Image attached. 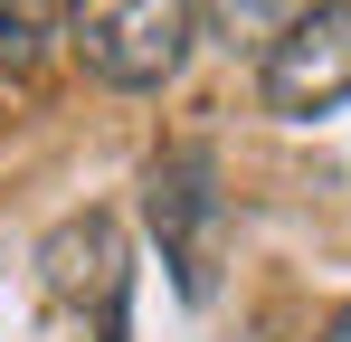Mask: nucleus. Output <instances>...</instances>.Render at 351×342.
<instances>
[{"label": "nucleus", "mask_w": 351, "mask_h": 342, "mask_svg": "<svg viewBox=\"0 0 351 342\" xmlns=\"http://www.w3.org/2000/svg\"><path fill=\"white\" fill-rule=\"evenodd\" d=\"M199 29V0H66V48L86 57V76H105L123 95L171 86Z\"/></svg>", "instance_id": "nucleus-1"}, {"label": "nucleus", "mask_w": 351, "mask_h": 342, "mask_svg": "<svg viewBox=\"0 0 351 342\" xmlns=\"http://www.w3.org/2000/svg\"><path fill=\"white\" fill-rule=\"evenodd\" d=\"M256 86H266V105L294 114V124L351 105V0H313V10H294V29L256 57Z\"/></svg>", "instance_id": "nucleus-2"}, {"label": "nucleus", "mask_w": 351, "mask_h": 342, "mask_svg": "<svg viewBox=\"0 0 351 342\" xmlns=\"http://www.w3.org/2000/svg\"><path fill=\"white\" fill-rule=\"evenodd\" d=\"M219 219V190H209V162L199 152H171V162H152V228H162V257L180 266V285L199 295L209 285V247H199V228Z\"/></svg>", "instance_id": "nucleus-3"}, {"label": "nucleus", "mask_w": 351, "mask_h": 342, "mask_svg": "<svg viewBox=\"0 0 351 342\" xmlns=\"http://www.w3.org/2000/svg\"><path fill=\"white\" fill-rule=\"evenodd\" d=\"M114 285H123V247L105 219L48 238V295H114Z\"/></svg>", "instance_id": "nucleus-4"}, {"label": "nucleus", "mask_w": 351, "mask_h": 342, "mask_svg": "<svg viewBox=\"0 0 351 342\" xmlns=\"http://www.w3.org/2000/svg\"><path fill=\"white\" fill-rule=\"evenodd\" d=\"M58 38H66V10H58V0H0V86L29 76Z\"/></svg>", "instance_id": "nucleus-5"}, {"label": "nucleus", "mask_w": 351, "mask_h": 342, "mask_svg": "<svg viewBox=\"0 0 351 342\" xmlns=\"http://www.w3.org/2000/svg\"><path fill=\"white\" fill-rule=\"evenodd\" d=\"M294 10H304V0H199V19H209L228 48H256V57L294 29Z\"/></svg>", "instance_id": "nucleus-6"}, {"label": "nucleus", "mask_w": 351, "mask_h": 342, "mask_svg": "<svg viewBox=\"0 0 351 342\" xmlns=\"http://www.w3.org/2000/svg\"><path fill=\"white\" fill-rule=\"evenodd\" d=\"M323 342H351V304H342V314H332V323H323Z\"/></svg>", "instance_id": "nucleus-7"}]
</instances>
